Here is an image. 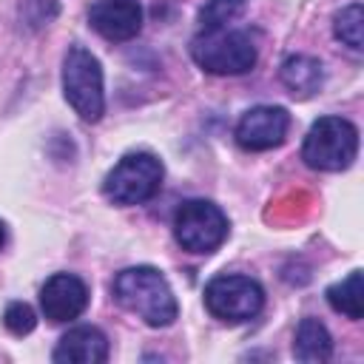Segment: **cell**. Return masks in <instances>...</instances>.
I'll list each match as a JSON object with an SVG mask.
<instances>
[{
	"instance_id": "6da1fadb",
	"label": "cell",
	"mask_w": 364,
	"mask_h": 364,
	"mask_svg": "<svg viewBox=\"0 0 364 364\" xmlns=\"http://www.w3.org/2000/svg\"><path fill=\"white\" fill-rule=\"evenodd\" d=\"M114 299L136 313L148 327H168L173 324L179 307H176V296L168 284V279L148 264L139 267H128L122 273H117L114 279Z\"/></svg>"
},
{
	"instance_id": "7a4b0ae2",
	"label": "cell",
	"mask_w": 364,
	"mask_h": 364,
	"mask_svg": "<svg viewBox=\"0 0 364 364\" xmlns=\"http://www.w3.org/2000/svg\"><path fill=\"white\" fill-rule=\"evenodd\" d=\"M191 57L208 74H245L256 65V46L247 31L210 28L199 31L191 43Z\"/></svg>"
},
{
	"instance_id": "3957f363",
	"label": "cell",
	"mask_w": 364,
	"mask_h": 364,
	"mask_svg": "<svg viewBox=\"0 0 364 364\" xmlns=\"http://www.w3.org/2000/svg\"><path fill=\"white\" fill-rule=\"evenodd\" d=\"M358 154V128L344 117H318L301 145V159L316 171H344Z\"/></svg>"
},
{
	"instance_id": "277c9868",
	"label": "cell",
	"mask_w": 364,
	"mask_h": 364,
	"mask_svg": "<svg viewBox=\"0 0 364 364\" xmlns=\"http://www.w3.org/2000/svg\"><path fill=\"white\" fill-rule=\"evenodd\" d=\"M63 94L85 122H97L105 111L102 65L82 46H71L63 60Z\"/></svg>"
},
{
	"instance_id": "5b68a950",
	"label": "cell",
	"mask_w": 364,
	"mask_h": 364,
	"mask_svg": "<svg viewBox=\"0 0 364 364\" xmlns=\"http://www.w3.org/2000/svg\"><path fill=\"white\" fill-rule=\"evenodd\" d=\"M162 162L154 154H125L105 176L102 193L114 205H142L156 196L162 185Z\"/></svg>"
},
{
	"instance_id": "8992f818",
	"label": "cell",
	"mask_w": 364,
	"mask_h": 364,
	"mask_svg": "<svg viewBox=\"0 0 364 364\" xmlns=\"http://www.w3.org/2000/svg\"><path fill=\"white\" fill-rule=\"evenodd\" d=\"M173 236L191 253H213L228 239V216L208 199H188L173 213Z\"/></svg>"
},
{
	"instance_id": "52a82bcc",
	"label": "cell",
	"mask_w": 364,
	"mask_h": 364,
	"mask_svg": "<svg viewBox=\"0 0 364 364\" xmlns=\"http://www.w3.org/2000/svg\"><path fill=\"white\" fill-rule=\"evenodd\" d=\"M262 304H264V290L250 276L225 273L210 279L205 287V307L210 310V316L228 324L250 321L262 310Z\"/></svg>"
},
{
	"instance_id": "ba28073f",
	"label": "cell",
	"mask_w": 364,
	"mask_h": 364,
	"mask_svg": "<svg viewBox=\"0 0 364 364\" xmlns=\"http://www.w3.org/2000/svg\"><path fill=\"white\" fill-rule=\"evenodd\" d=\"M290 114L282 105H256L242 114L236 125V142L245 151H270L284 142Z\"/></svg>"
},
{
	"instance_id": "9c48e42d",
	"label": "cell",
	"mask_w": 364,
	"mask_h": 364,
	"mask_svg": "<svg viewBox=\"0 0 364 364\" xmlns=\"http://www.w3.org/2000/svg\"><path fill=\"white\" fill-rule=\"evenodd\" d=\"M88 23L100 37L125 43L134 40L142 28V6L139 0H97L88 9Z\"/></svg>"
},
{
	"instance_id": "30bf717a",
	"label": "cell",
	"mask_w": 364,
	"mask_h": 364,
	"mask_svg": "<svg viewBox=\"0 0 364 364\" xmlns=\"http://www.w3.org/2000/svg\"><path fill=\"white\" fill-rule=\"evenodd\" d=\"M88 304V287L74 273H54L40 290V307L48 321L63 324L77 318Z\"/></svg>"
},
{
	"instance_id": "8fae6325",
	"label": "cell",
	"mask_w": 364,
	"mask_h": 364,
	"mask_svg": "<svg viewBox=\"0 0 364 364\" xmlns=\"http://www.w3.org/2000/svg\"><path fill=\"white\" fill-rule=\"evenodd\" d=\"M51 358L57 364H102L108 358V338L100 327L80 324L60 338Z\"/></svg>"
},
{
	"instance_id": "7c38bea8",
	"label": "cell",
	"mask_w": 364,
	"mask_h": 364,
	"mask_svg": "<svg viewBox=\"0 0 364 364\" xmlns=\"http://www.w3.org/2000/svg\"><path fill=\"white\" fill-rule=\"evenodd\" d=\"M279 77L293 97H313L324 82V68L310 54H290L282 63Z\"/></svg>"
},
{
	"instance_id": "4fadbf2b",
	"label": "cell",
	"mask_w": 364,
	"mask_h": 364,
	"mask_svg": "<svg viewBox=\"0 0 364 364\" xmlns=\"http://www.w3.org/2000/svg\"><path fill=\"white\" fill-rule=\"evenodd\" d=\"M330 353H333V338H330L327 327L318 318H301V324L296 330V341H293L296 361L321 364L330 358Z\"/></svg>"
},
{
	"instance_id": "5bb4252c",
	"label": "cell",
	"mask_w": 364,
	"mask_h": 364,
	"mask_svg": "<svg viewBox=\"0 0 364 364\" xmlns=\"http://www.w3.org/2000/svg\"><path fill=\"white\" fill-rule=\"evenodd\" d=\"M327 301L336 313L358 321L364 316V284H361V270H353L347 279L336 282L327 287Z\"/></svg>"
},
{
	"instance_id": "9a60e30c",
	"label": "cell",
	"mask_w": 364,
	"mask_h": 364,
	"mask_svg": "<svg viewBox=\"0 0 364 364\" xmlns=\"http://www.w3.org/2000/svg\"><path fill=\"white\" fill-rule=\"evenodd\" d=\"M361 28H364V9H361V3H350V6H344L338 14H336V20H333V31H336V37L344 43V46H350L353 51H361Z\"/></svg>"
},
{
	"instance_id": "2e32d148",
	"label": "cell",
	"mask_w": 364,
	"mask_h": 364,
	"mask_svg": "<svg viewBox=\"0 0 364 364\" xmlns=\"http://www.w3.org/2000/svg\"><path fill=\"white\" fill-rule=\"evenodd\" d=\"M247 0H205L202 11H199V26L202 31L210 28H228L242 11H245Z\"/></svg>"
},
{
	"instance_id": "e0dca14e",
	"label": "cell",
	"mask_w": 364,
	"mask_h": 364,
	"mask_svg": "<svg viewBox=\"0 0 364 364\" xmlns=\"http://www.w3.org/2000/svg\"><path fill=\"white\" fill-rule=\"evenodd\" d=\"M3 324H6L9 333H14V336H26V333L34 330L37 316H34V310H31L26 301H11V304L6 307V313H3Z\"/></svg>"
},
{
	"instance_id": "ac0fdd59",
	"label": "cell",
	"mask_w": 364,
	"mask_h": 364,
	"mask_svg": "<svg viewBox=\"0 0 364 364\" xmlns=\"http://www.w3.org/2000/svg\"><path fill=\"white\" fill-rule=\"evenodd\" d=\"M3 245H6V225L0 222V250H3Z\"/></svg>"
}]
</instances>
